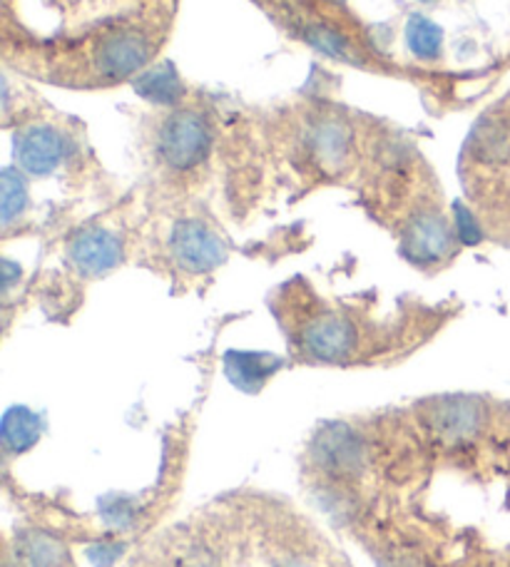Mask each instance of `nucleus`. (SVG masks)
<instances>
[{
    "label": "nucleus",
    "instance_id": "f257e3e1",
    "mask_svg": "<svg viewBox=\"0 0 510 567\" xmlns=\"http://www.w3.org/2000/svg\"><path fill=\"white\" fill-rule=\"evenodd\" d=\"M458 167L483 227L510 241V93L476 120Z\"/></svg>",
    "mask_w": 510,
    "mask_h": 567
},
{
    "label": "nucleus",
    "instance_id": "f03ea898",
    "mask_svg": "<svg viewBox=\"0 0 510 567\" xmlns=\"http://www.w3.org/2000/svg\"><path fill=\"white\" fill-rule=\"evenodd\" d=\"M210 147H212L210 127L195 113L172 115L167 123L160 127V140H157L160 157L167 167L177 172L197 167L200 162L210 155Z\"/></svg>",
    "mask_w": 510,
    "mask_h": 567
},
{
    "label": "nucleus",
    "instance_id": "7ed1b4c3",
    "mask_svg": "<svg viewBox=\"0 0 510 567\" xmlns=\"http://www.w3.org/2000/svg\"><path fill=\"white\" fill-rule=\"evenodd\" d=\"M172 257L185 271H210L224 259V245L200 219H185L172 235Z\"/></svg>",
    "mask_w": 510,
    "mask_h": 567
},
{
    "label": "nucleus",
    "instance_id": "20e7f679",
    "mask_svg": "<svg viewBox=\"0 0 510 567\" xmlns=\"http://www.w3.org/2000/svg\"><path fill=\"white\" fill-rule=\"evenodd\" d=\"M18 165L30 175H48L63 159V137L55 127L33 125L18 135Z\"/></svg>",
    "mask_w": 510,
    "mask_h": 567
},
{
    "label": "nucleus",
    "instance_id": "39448f33",
    "mask_svg": "<svg viewBox=\"0 0 510 567\" xmlns=\"http://www.w3.org/2000/svg\"><path fill=\"white\" fill-rule=\"evenodd\" d=\"M68 257L88 277L105 275L120 261V241L105 229H90L73 239Z\"/></svg>",
    "mask_w": 510,
    "mask_h": 567
},
{
    "label": "nucleus",
    "instance_id": "423d86ee",
    "mask_svg": "<svg viewBox=\"0 0 510 567\" xmlns=\"http://www.w3.org/2000/svg\"><path fill=\"white\" fill-rule=\"evenodd\" d=\"M406 35H408V45H411L416 55L436 58L438 50H441V28L434 25L431 20L411 18Z\"/></svg>",
    "mask_w": 510,
    "mask_h": 567
},
{
    "label": "nucleus",
    "instance_id": "0eeeda50",
    "mask_svg": "<svg viewBox=\"0 0 510 567\" xmlns=\"http://www.w3.org/2000/svg\"><path fill=\"white\" fill-rule=\"evenodd\" d=\"M20 207H23V185H20V179H16L13 172L8 169L3 179V219H13Z\"/></svg>",
    "mask_w": 510,
    "mask_h": 567
},
{
    "label": "nucleus",
    "instance_id": "6e6552de",
    "mask_svg": "<svg viewBox=\"0 0 510 567\" xmlns=\"http://www.w3.org/2000/svg\"><path fill=\"white\" fill-rule=\"evenodd\" d=\"M277 567H309L306 563H302V560H287V563H282V565H277Z\"/></svg>",
    "mask_w": 510,
    "mask_h": 567
},
{
    "label": "nucleus",
    "instance_id": "1a4fd4ad",
    "mask_svg": "<svg viewBox=\"0 0 510 567\" xmlns=\"http://www.w3.org/2000/svg\"><path fill=\"white\" fill-rule=\"evenodd\" d=\"M424 3H431V0H424Z\"/></svg>",
    "mask_w": 510,
    "mask_h": 567
}]
</instances>
